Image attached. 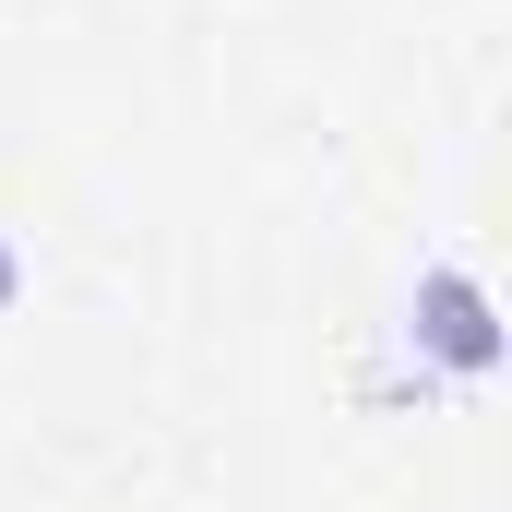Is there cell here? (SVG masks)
I'll use <instances>...</instances> for the list:
<instances>
[{"label":"cell","mask_w":512,"mask_h":512,"mask_svg":"<svg viewBox=\"0 0 512 512\" xmlns=\"http://www.w3.org/2000/svg\"><path fill=\"white\" fill-rule=\"evenodd\" d=\"M405 346L441 358L453 382H489V370H501V310H489V286H477L465 262H429V274H417V310H405Z\"/></svg>","instance_id":"6da1fadb"},{"label":"cell","mask_w":512,"mask_h":512,"mask_svg":"<svg viewBox=\"0 0 512 512\" xmlns=\"http://www.w3.org/2000/svg\"><path fill=\"white\" fill-rule=\"evenodd\" d=\"M0 298H12V251H0Z\"/></svg>","instance_id":"7a4b0ae2"}]
</instances>
